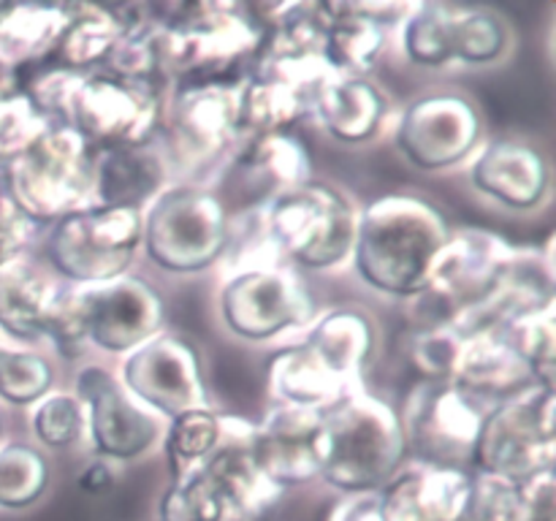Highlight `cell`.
Returning a JSON list of instances; mask_svg holds the SVG:
<instances>
[{"label": "cell", "mask_w": 556, "mask_h": 521, "mask_svg": "<svg viewBox=\"0 0 556 521\" xmlns=\"http://www.w3.org/2000/svg\"><path fill=\"white\" fill-rule=\"evenodd\" d=\"M141 215L125 206H85L60 217L43 242L49 266L76 288L128 275L141 250Z\"/></svg>", "instance_id": "obj_10"}, {"label": "cell", "mask_w": 556, "mask_h": 521, "mask_svg": "<svg viewBox=\"0 0 556 521\" xmlns=\"http://www.w3.org/2000/svg\"><path fill=\"white\" fill-rule=\"evenodd\" d=\"M476 103L454 92H434L413 101L396 125V147L421 171H445L476 152L481 141Z\"/></svg>", "instance_id": "obj_16"}, {"label": "cell", "mask_w": 556, "mask_h": 521, "mask_svg": "<svg viewBox=\"0 0 556 521\" xmlns=\"http://www.w3.org/2000/svg\"><path fill=\"white\" fill-rule=\"evenodd\" d=\"M166 96L157 87L123 79L109 71L85 74L71 98L65 125L96 152L123 150L157 139Z\"/></svg>", "instance_id": "obj_12"}, {"label": "cell", "mask_w": 556, "mask_h": 521, "mask_svg": "<svg viewBox=\"0 0 556 521\" xmlns=\"http://www.w3.org/2000/svg\"><path fill=\"white\" fill-rule=\"evenodd\" d=\"M36 231L38 226L16 206L0 177V269L22 258Z\"/></svg>", "instance_id": "obj_41"}, {"label": "cell", "mask_w": 556, "mask_h": 521, "mask_svg": "<svg viewBox=\"0 0 556 521\" xmlns=\"http://www.w3.org/2000/svg\"><path fill=\"white\" fill-rule=\"evenodd\" d=\"M96 150L71 125L49 123L3 168V185L22 212L41 226L92 206Z\"/></svg>", "instance_id": "obj_5"}, {"label": "cell", "mask_w": 556, "mask_h": 521, "mask_svg": "<svg viewBox=\"0 0 556 521\" xmlns=\"http://www.w3.org/2000/svg\"><path fill=\"white\" fill-rule=\"evenodd\" d=\"M451 383L489 407L510 399L532 385H541L530 364L514 351L503 331L465 336Z\"/></svg>", "instance_id": "obj_26"}, {"label": "cell", "mask_w": 556, "mask_h": 521, "mask_svg": "<svg viewBox=\"0 0 556 521\" xmlns=\"http://www.w3.org/2000/svg\"><path fill=\"white\" fill-rule=\"evenodd\" d=\"M503 331L514 351L530 364L541 385H556V315L554 302L510 320Z\"/></svg>", "instance_id": "obj_34"}, {"label": "cell", "mask_w": 556, "mask_h": 521, "mask_svg": "<svg viewBox=\"0 0 556 521\" xmlns=\"http://www.w3.org/2000/svg\"><path fill=\"white\" fill-rule=\"evenodd\" d=\"M231 244V217L210 185H168L141 215V250L168 275L215 266Z\"/></svg>", "instance_id": "obj_6"}, {"label": "cell", "mask_w": 556, "mask_h": 521, "mask_svg": "<svg viewBox=\"0 0 556 521\" xmlns=\"http://www.w3.org/2000/svg\"><path fill=\"white\" fill-rule=\"evenodd\" d=\"M74 394L85 407L87 432L101 459H139L161 440V418L141 407L109 369L96 364L81 369Z\"/></svg>", "instance_id": "obj_17"}, {"label": "cell", "mask_w": 556, "mask_h": 521, "mask_svg": "<svg viewBox=\"0 0 556 521\" xmlns=\"http://www.w3.org/2000/svg\"><path fill=\"white\" fill-rule=\"evenodd\" d=\"M41 340H49L54 351L63 358H76L85 353L87 326H85V304L81 291L76 285H58L43 315Z\"/></svg>", "instance_id": "obj_36"}, {"label": "cell", "mask_w": 556, "mask_h": 521, "mask_svg": "<svg viewBox=\"0 0 556 521\" xmlns=\"http://www.w3.org/2000/svg\"><path fill=\"white\" fill-rule=\"evenodd\" d=\"M33 432L49 448H68L87 432L85 407L79 396L68 391H49L36 402Z\"/></svg>", "instance_id": "obj_37"}, {"label": "cell", "mask_w": 556, "mask_h": 521, "mask_svg": "<svg viewBox=\"0 0 556 521\" xmlns=\"http://www.w3.org/2000/svg\"><path fill=\"white\" fill-rule=\"evenodd\" d=\"M76 3H0V76L52 58Z\"/></svg>", "instance_id": "obj_29"}, {"label": "cell", "mask_w": 556, "mask_h": 521, "mask_svg": "<svg viewBox=\"0 0 556 521\" xmlns=\"http://www.w3.org/2000/svg\"><path fill=\"white\" fill-rule=\"evenodd\" d=\"M52 282L27 260L0 269V329L20 342H38L43 331V315L54 293Z\"/></svg>", "instance_id": "obj_31"}, {"label": "cell", "mask_w": 556, "mask_h": 521, "mask_svg": "<svg viewBox=\"0 0 556 521\" xmlns=\"http://www.w3.org/2000/svg\"><path fill=\"white\" fill-rule=\"evenodd\" d=\"M172 163L157 139L123 150L96 152L92 206H125L144 212L172 185Z\"/></svg>", "instance_id": "obj_25"}, {"label": "cell", "mask_w": 556, "mask_h": 521, "mask_svg": "<svg viewBox=\"0 0 556 521\" xmlns=\"http://www.w3.org/2000/svg\"><path fill=\"white\" fill-rule=\"evenodd\" d=\"M320 481L345 497L378 494L405 467L407 443L400 412L356 389L320 410Z\"/></svg>", "instance_id": "obj_3"}, {"label": "cell", "mask_w": 556, "mask_h": 521, "mask_svg": "<svg viewBox=\"0 0 556 521\" xmlns=\"http://www.w3.org/2000/svg\"><path fill=\"white\" fill-rule=\"evenodd\" d=\"M220 315L228 331L248 342H266L282 331L304 329L318 318V302L293 266H242L220 291Z\"/></svg>", "instance_id": "obj_13"}, {"label": "cell", "mask_w": 556, "mask_h": 521, "mask_svg": "<svg viewBox=\"0 0 556 521\" xmlns=\"http://www.w3.org/2000/svg\"><path fill=\"white\" fill-rule=\"evenodd\" d=\"M465 334L454 326H434V329H413L407 356L421 372V380H448L459 361Z\"/></svg>", "instance_id": "obj_40"}, {"label": "cell", "mask_w": 556, "mask_h": 521, "mask_svg": "<svg viewBox=\"0 0 556 521\" xmlns=\"http://www.w3.org/2000/svg\"><path fill=\"white\" fill-rule=\"evenodd\" d=\"M410 3H315L320 58L337 76H369L389 38V25L405 20Z\"/></svg>", "instance_id": "obj_20"}, {"label": "cell", "mask_w": 556, "mask_h": 521, "mask_svg": "<svg viewBox=\"0 0 556 521\" xmlns=\"http://www.w3.org/2000/svg\"><path fill=\"white\" fill-rule=\"evenodd\" d=\"M519 250L510 247L497 233L451 231L448 242L440 250L427 288L407 298V318L413 329L451 326L459 315L476 307L492 293Z\"/></svg>", "instance_id": "obj_8"}, {"label": "cell", "mask_w": 556, "mask_h": 521, "mask_svg": "<svg viewBox=\"0 0 556 521\" xmlns=\"http://www.w3.org/2000/svg\"><path fill=\"white\" fill-rule=\"evenodd\" d=\"M476 190L516 212H530L546 201L552 168L538 147L519 139H494L470 166Z\"/></svg>", "instance_id": "obj_24"}, {"label": "cell", "mask_w": 556, "mask_h": 521, "mask_svg": "<svg viewBox=\"0 0 556 521\" xmlns=\"http://www.w3.org/2000/svg\"><path fill=\"white\" fill-rule=\"evenodd\" d=\"M157 144L166 152L174 174H188L201 182V174L217 171L239 144V85L185 87L166 96Z\"/></svg>", "instance_id": "obj_9"}, {"label": "cell", "mask_w": 556, "mask_h": 521, "mask_svg": "<svg viewBox=\"0 0 556 521\" xmlns=\"http://www.w3.org/2000/svg\"><path fill=\"white\" fill-rule=\"evenodd\" d=\"M125 25H128V3H76L74 16L60 36L49 63L79 74H92L103 68Z\"/></svg>", "instance_id": "obj_30"}, {"label": "cell", "mask_w": 556, "mask_h": 521, "mask_svg": "<svg viewBox=\"0 0 556 521\" xmlns=\"http://www.w3.org/2000/svg\"><path fill=\"white\" fill-rule=\"evenodd\" d=\"M112 481H114L112 467H109L103 459H98L79 475V488H85L87 494H101L112 486Z\"/></svg>", "instance_id": "obj_43"}, {"label": "cell", "mask_w": 556, "mask_h": 521, "mask_svg": "<svg viewBox=\"0 0 556 521\" xmlns=\"http://www.w3.org/2000/svg\"><path fill=\"white\" fill-rule=\"evenodd\" d=\"M486 410L448 380H421L396 410L407 454H416L421 465L470 470Z\"/></svg>", "instance_id": "obj_14"}, {"label": "cell", "mask_w": 556, "mask_h": 521, "mask_svg": "<svg viewBox=\"0 0 556 521\" xmlns=\"http://www.w3.org/2000/svg\"><path fill=\"white\" fill-rule=\"evenodd\" d=\"M49 486V461L41 450L11 443L0 450V508L20 510L38 503Z\"/></svg>", "instance_id": "obj_33"}, {"label": "cell", "mask_w": 556, "mask_h": 521, "mask_svg": "<svg viewBox=\"0 0 556 521\" xmlns=\"http://www.w3.org/2000/svg\"><path fill=\"white\" fill-rule=\"evenodd\" d=\"M448 237V220L432 201L391 193L356 215L351 258L364 285L407 302L427 288Z\"/></svg>", "instance_id": "obj_2"}, {"label": "cell", "mask_w": 556, "mask_h": 521, "mask_svg": "<svg viewBox=\"0 0 556 521\" xmlns=\"http://www.w3.org/2000/svg\"><path fill=\"white\" fill-rule=\"evenodd\" d=\"M318 432L320 410L275 405L253 423L250 450L255 465L282 492L315 481L320 475Z\"/></svg>", "instance_id": "obj_22"}, {"label": "cell", "mask_w": 556, "mask_h": 521, "mask_svg": "<svg viewBox=\"0 0 556 521\" xmlns=\"http://www.w3.org/2000/svg\"><path fill=\"white\" fill-rule=\"evenodd\" d=\"M163 90L242 85L266 33L242 3H150Z\"/></svg>", "instance_id": "obj_1"}, {"label": "cell", "mask_w": 556, "mask_h": 521, "mask_svg": "<svg viewBox=\"0 0 556 521\" xmlns=\"http://www.w3.org/2000/svg\"><path fill=\"white\" fill-rule=\"evenodd\" d=\"M375 342H378L375 320L356 307H337L318 315L304 336L309 353L348 391L362 389V374L372 358Z\"/></svg>", "instance_id": "obj_28"}, {"label": "cell", "mask_w": 556, "mask_h": 521, "mask_svg": "<svg viewBox=\"0 0 556 521\" xmlns=\"http://www.w3.org/2000/svg\"><path fill=\"white\" fill-rule=\"evenodd\" d=\"M389 101L369 76L329 74L313 96L309 114L340 144H364L380 130Z\"/></svg>", "instance_id": "obj_27"}, {"label": "cell", "mask_w": 556, "mask_h": 521, "mask_svg": "<svg viewBox=\"0 0 556 521\" xmlns=\"http://www.w3.org/2000/svg\"><path fill=\"white\" fill-rule=\"evenodd\" d=\"M554 385H532L486 410L472 450L476 475L508 483L530 481L554 470L556 459Z\"/></svg>", "instance_id": "obj_7"}, {"label": "cell", "mask_w": 556, "mask_h": 521, "mask_svg": "<svg viewBox=\"0 0 556 521\" xmlns=\"http://www.w3.org/2000/svg\"><path fill=\"white\" fill-rule=\"evenodd\" d=\"M47 125V119L38 117L25 96L16 92L14 79L0 76V174L11 157L20 155Z\"/></svg>", "instance_id": "obj_38"}, {"label": "cell", "mask_w": 556, "mask_h": 521, "mask_svg": "<svg viewBox=\"0 0 556 521\" xmlns=\"http://www.w3.org/2000/svg\"><path fill=\"white\" fill-rule=\"evenodd\" d=\"M329 521H386L380 510L378 494H353L345 497L334 510Z\"/></svg>", "instance_id": "obj_42"}, {"label": "cell", "mask_w": 556, "mask_h": 521, "mask_svg": "<svg viewBox=\"0 0 556 521\" xmlns=\"http://www.w3.org/2000/svg\"><path fill=\"white\" fill-rule=\"evenodd\" d=\"M226 412L195 410L172 418L166 432V459L172 478L190 475L217 450L223 440Z\"/></svg>", "instance_id": "obj_32"}, {"label": "cell", "mask_w": 556, "mask_h": 521, "mask_svg": "<svg viewBox=\"0 0 556 521\" xmlns=\"http://www.w3.org/2000/svg\"><path fill=\"white\" fill-rule=\"evenodd\" d=\"M239 217V215H237ZM271 258L302 269H334L351 258L356 209L326 182L299 185L244 212Z\"/></svg>", "instance_id": "obj_4"}, {"label": "cell", "mask_w": 556, "mask_h": 521, "mask_svg": "<svg viewBox=\"0 0 556 521\" xmlns=\"http://www.w3.org/2000/svg\"><path fill=\"white\" fill-rule=\"evenodd\" d=\"M54 369L36 351L0 347V399L11 405H33L52 391Z\"/></svg>", "instance_id": "obj_35"}, {"label": "cell", "mask_w": 556, "mask_h": 521, "mask_svg": "<svg viewBox=\"0 0 556 521\" xmlns=\"http://www.w3.org/2000/svg\"><path fill=\"white\" fill-rule=\"evenodd\" d=\"M161 521H226L223 505L204 472L172 478V486L161 497Z\"/></svg>", "instance_id": "obj_39"}, {"label": "cell", "mask_w": 556, "mask_h": 521, "mask_svg": "<svg viewBox=\"0 0 556 521\" xmlns=\"http://www.w3.org/2000/svg\"><path fill=\"white\" fill-rule=\"evenodd\" d=\"M0 437H3V412H0Z\"/></svg>", "instance_id": "obj_44"}, {"label": "cell", "mask_w": 556, "mask_h": 521, "mask_svg": "<svg viewBox=\"0 0 556 521\" xmlns=\"http://www.w3.org/2000/svg\"><path fill=\"white\" fill-rule=\"evenodd\" d=\"M476 472L456 467H402L378 492L386 521H470Z\"/></svg>", "instance_id": "obj_23"}, {"label": "cell", "mask_w": 556, "mask_h": 521, "mask_svg": "<svg viewBox=\"0 0 556 521\" xmlns=\"http://www.w3.org/2000/svg\"><path fill=\"white\" fill-rule=\"evenodd\" d=\"M123 385L141 407L168 421L212 407L199 351L193 342L166 331L125 356Z\"/></svg>", "instance_id": "obj_15"}, {"label": "cell", "mask_w": 556, "mask_h": 521, "mask_svg": "<svg viewBox=\"0 0 556 521\" xmlns=\"http://www.w3.org/2000/svg\"><path fill=\"white\" fill-rule=\"evenodd\" d=\"M250 440L253 423L226 412L220 445L199 467L215 488L226 521H264L282 499V488H277L255 465Z\"/></svg>", "instance_id": "obj_21"}, {"label": "cell", "mask_w": 556, "mask_h": 521, "mask_svg": "<svg viewBox=\"0 0 556 521\" xmlns=\"http://www.w3.org/2000/svg\"><path fill=\"white\" fill-rule=\"evenodd\" d=\"M79 291L85 304L87 345H96L98 351L128 356L163 331V296L144 277L123 275Z\"/></svg>", "instance_id": "obj_18"}, {"label": "cell", "mask_w": 556, "mask_h": 521, "mask_svg": "<svg viewBox=\"0 0 556 521\" xmlns=\"http://www.w3.org/2000/svg\"><path fill=\"white\" fill-rule=\"evenodd\" d=\"M220 177L228 182L231 201H239V209L231 217L264 206L275 195L313 179V161L293 130L248 136L233 150Z\"/></svg>", "instance_id": "obj_19"}, {"label": "cell", "mask_w": 556, "mask_h": 521, "mask_svg": "<svg viewBox=\"0 0 556 521\" xmlns=\"http://www.w3.org/2000/svg\"><path fill=\"white\" fill-rule=\"evenodd\" d=\"M508 43V25L481 5L416 3L402 20V52L421 68L492 65Z\"/></svg>", "instance_id": "obj_11"}]
</instances>
